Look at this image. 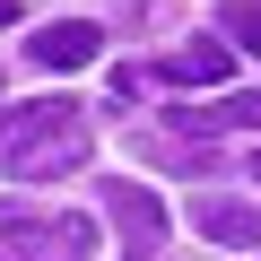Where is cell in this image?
Returning a JSON list of instances; mask_svg holds the SVG:
<instances>
[{"mask_svg":"<svg viewBox=\"0 0 261 261\" xmlns=\"http://www.w3.org/2000/svg\"><path fill=\"white\" fill-rule=\"evenodd\" d=\"M0 166L18 183H53L87 166V130L70 105H0Z\"/></svg>","mask_w":261,"mask_h":261,"instance_id":"obj_1","label":"cell"},{"mask_svg":"<svg viewBox=\"0 0 261 261\" xmlns=\"http://www.w3.org/2000/svg\"><path fill=\"white\" fill-rule=\"evenodd\" d=\"M96 244L87 218H9L0 226V261H79Z\"/></svg>","mask_w":261,"mask_h":261,"instance_id":"obj_2","label":"cell"},{"mask_svg":"<svg viewBox=\"0 0 261 261\" xmlns=\"http://www.w3.org/2000/svg\"><path fill=\"white\" fill-rule=\"evenodd\" d=\"M105 209H113V226H122V244H130V261L166 244V200H157L148 183H105Z\"/></svg>","mask_w":261,"mask_h":261,"instance_id":"obj_3","label":"cell"},{"mask_svg":"<svg viewBox=\"0 0 261 261\" xmlns=\"http://www.w3.org/2000/svg\"><path fill=\"white\" fill-rule=\"evenodd\" d=\"M96 44H105V27H87V18H53L27 53H35V70H87Z\"/></svg>","mask_w":261,"mask_h":261,"instance_id":"obj_4","label":"cell"},{"mask_svg":"<svg viewBox=\"0 0 261 261\" xmlns=\"http://www.w3.org/2000/svg\"><path fill=\"white\" fill-rule=\"evenodd\" d=\"M192 226H200L209 244H235V252L261 244V209H252V200H218V192H200V200H192Z\"/></svg>","mask_w":261,"mask_h":261,"instance_id":"obj_5","label":"cell"},{"mask_svg":"<svg viewBox=\"0 0 261 261\" xmlns=\"http://www.w3.org/2000/svg\"><path fill=\"white\" fill-rule=\"evenodd\" d=\"M157 79H166V87H226V44H183V53H157Z\"/></svg>","mask_w":261,"mask_h":261,"instance_id":"obj_6","label":"cell"},{"mask_svg":"<svg viewBox=\"0 0 261 261\" xmlns=\"http://www.w3.org/2000/svg\"><path fill=\"white\" fill-rule=\"evenodd\" d=\"M174 122L183 130H261V96H218V105H192Z\"/></svg>","mask_w":261,"mask_h":261,"instance_id":"obj_7","label":"cell"},{"mask_svg":"<svg viewBox=\"0 0 261 261\" xmlns=\"http://www.w3.org/2000/svg\"><path fill=\"white\" fill-rule=\"evenodd\" d=\"M218 35L244 44V53H261V0H218Z\"/></svg>","mask_w":261,"mask_h":261,"instance_id":"obj_8","label":"cell"},{"mask_svg":"<svg viewBox=\"0 0 261 261\" xmlns=\"http://www.w3.org/2000/svg\"><path fill=\"white\" fill-rule=\"evenodd\" d=\"M9 18H18V0H0V27H9Z\"/></svg>","mask_w":261,"mask_h":261,"instance_id":"obj_9","label":"cell"},{"mask_svg":"<svg viewBox=\"0 0 261 261\" xmlns=\"http://www.w3.org/2000/svg\"><path fill=\"white\" fill-rule=\"evenodd\" d=\"M252 183H261V157H252Z\"/></svg>","mask_w":261,"mask_h":261,"instance_id":"obj_10","label":"cell"}]
</instances>
